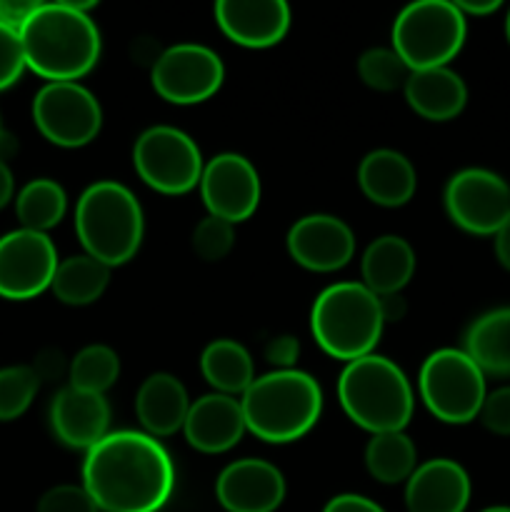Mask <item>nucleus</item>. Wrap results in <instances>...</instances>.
I'll return each mask as SVG.
<instances>
[{"label": "nucleus", "mask_w": 510, "mask_h": 512, "mask_svg": "<svg viewBox=\"0 0 510 512\" xmlns=\"http://www.w3.org/2000/svg\"><path fill=\"white\" fill-rule=\"evenodd\" d=\"M323 512H385L375 500L365 498V495L355 493H343L335 495V498L328 500Z\"/></svg>", "instance_id": "39"}, {"label": "nucleus", "mask_w": 510, "mask_h": 512, "mask_svg": "<svg viewBox=\"0 0 510 512\" xmlns=\"http://www.w3.org/2000/svg\"><path fill=\"white\" fill-rule=\"evenodd\" d=\"M470 503V478L455 460L435 458L420 463L405 485L408 512H465Z\"/></svg>", "instance_id": "20"}, {"label": "nucleus", "mask_w": 510, "mask_h": 512, "mask_svg": "<svg viewBox=\"0 0 510 512\" xmlns=\"http://www.w3.org/2000/svg\"><path fill=\"white\" fill-rule=\"evenodd\" d=\"M25 70L23 45H20V33L15 28L0 23V90L18 83Z\"/></svg>", "instance_id": "35"}, {"label": "nucleus", "mask_w": 510, "mask_h": 512, "mask_svg": "<svg viewBox=\"0 0 510 512\" xmlns=\"http://www.w3.org/2000/svg\"><path fill=\"white\" fill-rule=\"evenodd\" d=\"M200 195L208 215L243 223L258 210L260 175L245 155L220 153L208 160L200 178Z\"/></svg>", "instance_id": "14"}, {"label": "nucleus", "mask_w": 510, "mask_h": 512, "mask_svg": "<svg viewBox=\"0 0 510 512\" xmlns=\"http://www.w3.org/2000/svg\"><path fill=\"white\" fill-rule=\"evenodd\" d=\"M365 465L368 473L383 485L408 483L410 475L418 468V450L408 435L400 433H380L373 435L365 448Z\"/></svg>", "instance_id": "28"}, {"label": "nucleus", "mask_w": 510, "mask_h": 512, "mask_svg": "<svg viewBox=\"0 0 510 512\" xmlns=\"http://www.w3.org/2000/svg\"><path fill=\"white\" fill-rule=\"evenodd\" d=\"M95 3H40L23 23L25 68L48 83H78L100 58V30L88 10Z\"/></svg>", "instance_id": "2"}, {"label": "nucleus", "mask_w": 510, "mask_h": 512, "mask_svg": "<svg viewBox=\"0 0 510 512\" xmlns=\"http://www.w3.org/2000/svg\"><path fill=\"white\" fill-rule=\"evenodd\" d=\"M358 75L368 88L390 93V90L405 88L410 68L393 48H370L360 55Z\"/></svg>", "instance_id": "32"}, {"label": "nucleus", "mask_w": 510, "mask_h": 512, "mask_svg": "<svg viewBox=\"0 0 510 512\" xmlns=\"http://www.w3.org/2000/svg\"><path fill=\"white\" fill-rule=\"evenodd\" d=\"M463 350L485 375H510V308H495L473 320Z\"/></svg>", "instance_id": "25"}, {"label": "nucleus", "mask_w": 510, "mask_h": 512, "mask_svg": "<svg viewBox=\"0 0 510 512\" xmlns=\"http://www.w3.org/2000/svg\"><path fill=\"white\" fill-rule=\"evenodd\" d=\"M338 398L345 415L368 433H400L413 418V388L400 365L383 355H365L343 368Z\"/></svg>", "instance_id": "4"}, {"label": "nucleus", "mask_w": 510, "mask_h": 512, "mask_svg": "<svg viewBox=\"0 0 510 512\" xmlns=\"http://www.w3.org/2000/svg\"><path fill=\"white\" fill-rule=\"evenodd\" d=\"M203 378L223 395H243L255 380V365L248 348L238 340L218 338L205 345L200 355Z\"/></svg>", "instance_id": "26"}, {"label": "nucleus", "mask_w": 510, "mask_h": 512, "mask_svg": "<svg viewBox=\"0 0 510 512\" xmlns=\"http://www.w3.org/2000/svg\"><path fill=\"white\" fill-rule=\"evenodd\" d=\"M445 210L465 233L495 235L510 223V185L485 168H465L445 185Z\"/></svg>", "instance_id": "12"}, {"label": "nucleus", "mask_w": 510, "mask_h": 512, "mask_svg": "<svg viewBox=\"0 0 510 512\" xmlns=\"http://www.w3.org/2000/svg\"><path fill=\"white\" fill-rule=\"evenodd\" d=\"M83 488L100 512H158L175 488L173 458L153 435L115 430L85 453Z\"/></svg>", "instance_id": "1"}, {"label": "nucleus", "mask_w": 510, "mask_h": 512, "mask_svg": "<svg viewBox=\"0 0 510 512\" xmlns=\"http://www.w3.org/2000/svg\"><path fill=\"white\" fill-rule=\"evenodd\" d=\"M108 283V265L95 260L93 255L83 253L60 260L50 290H53V295L60 303L80 308V305H90L95 300H100V295L105 293Z\"/></svg>", "instance_id": "27"}, {"label": "nucleus", "mask_w": 510, "mask_h": 512, "mask_svg": "<svg viewBox=\"0 0 510 512\" xmlns=\"http://www.w3.org/2000/svg\"><path fill=\"white\" fill-rule=\"evenodd\" d=\"M480 512H510V508H508V505H493V508H485Z\"/></svg>", "instance_id": "44"}, {"label": "nucleus", "mask_w": 510, "mask_h": 512, "mask_svg": "<svg viewBox=\"0 0 510 512\" xmlns=\"http://www.w3.org/2000/svg\"><path fill=\"white\" fill-rule=\"evenodd\" d=\"M15 193V178H13V170L8 168L3 158H0V210L13 200Z\"/></svg>", "instance_id": "43"}, {"label": "nucleus", "mask_w": 510, "mask_h": 512, "mask_svg": "<svg viewBox=\"0 0 510 512\" xmlns=\"http://www.w3.org/2000/svg\"><path fill=\"white\" fill-rule=\"evenodd\" d=\"M235 245V225L215 215H205L193 230V250L205 263L228 258Z\"/></svg>", "instance_id": "33"}, {"label": "nucleus", "mask_w": 510, "mask_h": 512, "mask_svg": "<svg viewBox=\"0 0 510 512\" xmlns=\"http://www.w3.org/2000/svg\"><path fill=\"white\" fill-rule=\"evenodd\" d=\"M298 355L300 343L293 335H278V338H270L268 345H265V360H268L275 370H293Z\"/></svg>", "instance_id": "37"}, {"label": "nucleus", "mask_w": 510, "mask_h": 512, "mask_svg": "<svg viewBox=\"0 0 510 512\" xmlns=\"http://www.w3.org/2000/svg\"><path fill=\"white\" fill-rule=\"evenodd\" d=\"M50 428L55 438L73 450L88 453L110 433V405L105 395L63 388L50 403Z\"/></svg>", "instance_id": "18"}, {"label": "nucleus", "mask_w": 510, "mask_h": 512, "mask_svg": "<svg viewBox=\"0 0 510 512\" xmlns=\"http://www.w3.org/2000/svg\"><path fill=\"white\" fill-rule=\"evenodd\" d=\"M58 250L48 233L18 228L0 238V298L30 300L53 285Z\"/></svg>", "instance_id": "13"}, {"label": "nucleus", "mask_w": 510, "mask_h": 512, "mask_svg": "<svg viewBox=\"0 0 510 512\" xmlns=\"http://www.w3.org/2000/svg\"><path fill=\"white\" fill-rule=\"evenodd\" d=\"M245 428L263 443H293L315 428L323 390L305 370H273L253 380L240 395Z\"/></svg>", "instance_id": "3"}, {"label": "nucleus", "mask_w": 510, "mask_h": 512, "mask_svg": "<svg viewBox=\"0 0 510 512\" xmlns=\"http://www.w3.org/2000/svg\"><path fill=\"white\" fill-rule=\"evenodd\" d=\"M478 418L483 420V425L490 433L510 435V385L485 395V403L480 408Z\"/></svg>", "instance_id": "36"}, {"label": "nucleus", "mask_w": 510, "mask_h": 512, "mask_svg": "<svg viewBox=\"0 0 510 512\" xmlns=\"http://www.w3.org/2000/svg\"><path fill=\"white\" fill-rule=\"evenodd\" d=\"M0 135H3V130H0Z\"/></svg>", "instance_id": "46"}, {"label": "nucleus", "mask_w": 510, "mask_h": 512, "mask_svg": "<svg viewBox=\"0 0 510 512\" xmlns=\"http://www.w3.org/2000/svg\"><path fill=\"white\" fill-rule=\"evenodd\" d=\"M415 250L400 235H383L365 248L363 263V285L378 298L395 295L413 280L415 275Z\"/></svg>", "instance_id": "24"}, {"label": "nucleus", "mask_w": 510, "mask_h": 512, "mask_svg": "<svg viewBox=\"0 0 510 512\" xmlns=\"http://www.w3.org/2000/svg\"><path fill=\"white\" fill-rule=\"evenodd\" d=\"M40 388V375L30 365L0 368V423L20 418L33 405Z\"/></svg>", "instance_id": "31"}, {"label": "nucleus", "mask_w": 510, "mask_h": 512, "mask_svg": "<svg viewBox=\"0 0 510 512\" xmlns=\"http://www.w3.org/2000/svg\"><path fill=\"white\" fill-rule=\"evenodd\" d=\"M425 408L448 425H465L485 403V373L465 350L440 348L425 358L418 375Z\"/></svg>", "instance_id": "8"}, {"label": "nucleus", "mask_w": 510, "mask_h": 512, "mask_svg": "<svg viewBox=\"0 0 510 512\" xmlns=\"http://www.w3.org/2000/svg\"><path fill=\"white\" fill-rule=\"evenodd\" d=\"M33 120L45 140L60 148H83L103 128L98 98L80 83H45L33 98Z\"/></svg>", "instance_id": "10"}, {"label": "nucleus", "mask_w": 510, "mask_h": 512, "mask_svg": "<svg viewBox=\"0 0 510 512\" xmlns=\"http://www.w3.org/2000/svg\"><path fill=\"white\" fill-rule=\"evenodd\" d=\"M468 33L465 15L450 0H415L393 23V50L413 70L445 68L460 53Z\"/></svg>", "instance_id": "7"}, {"label": "nucleus", "mask_w": 510, "mask_h": 512, "mask_svg": "<svg viewBox=\"0 0 510 512\" xmlns=\"http://www.w3.org/2000/svg\"><path fill=\"white\" fill-rule=\"evenodd\" d=\"M215 495L228 512H275L285 500V478L268 460L243 458L220 470Z\"/></svg>", "instance_id": "16"}, {"label": "nucleus", "mask_w": 510, "mask_h": 512, "mask_svg": "<svg viewBox=\"0 0 510 512\" xmlns=\"http://www.w3.org/2000/svg\"><path fill=\"white\" fill-rule=\"evenodd\" d=\"M70 388L83 393L105 395L115 385L120 375V358L110 345L93 343L85 345L73 360H70Z\"/></svg>", "instance_id": "30"}, {"label": "nucleus", "mask_w": 510, "mask_h": 512, "mask_svg": "<svg viewBox=\"0 0 510 512\" xmlns=\"http://www.w3.org/2000/svg\"><path fill=\"white\" fill-rule=\"evenodd\" d=\"M358 183L365 198L383 208L410 203L418 188V173L403 153L390 148L370 150L358 168Z\"/></svg>", "instance_id": "22"}, {"label": "nucleus", "mask_w": 510, "mask_h": 512, "mask_svg": "<svg viewBox=\"0 0 510 512\" xmlns=\"http://www.w3.org/2000/svg\"><path fill=\"white\" fill-rule=\"evenodd\" d=\"M215 20L233 43L243 48H270L290 28V5L283 0H218Z\"/></svg>", "instance_id": "17"}, {"label": "nucleus", "mask_w": 510, "mask_h": 512, "mask_svg": "<svg viewBox=\"0 0 510 512\" xmlns=\"http://www.w3.org/2000/svg\"><path fill=\"white\" fill-rule=\"evenodd\" d=\"M38 512H100L83 485H55L40 498Z\"/></svg>", "instance_id": "34"}, {"label": "nucleus", "mask_w": 510, "mask_h": 512, "mask_svg": "<svg viewBox=\"0 0 510 512\" xmlns=\"http://www.w3.org/2000/svg\"><path fill=\"white\" fill-rule=\"evenodd\" d=\"M38 5V0H0V23L20 30Z\"/></svg>", "instance_id": "38"}, {"label": "nucleus", "mask_w": 510, "mask_h": 512, "mask_svg": "<svg viewBox=\"0 0 510 512\" xmlns=\"http://www.w3.org/2000/svg\"><path fill=\"white\" fill-rule=\"evenodd\" d=\"M288 253L300 268L333 273L345 268L355 255V233L345 220L328 213H313L295 220L288 230Z\"/></svg>", "instance_id": "15"}, {"label": "nucleus", "mask_w": 510, "mask_h": 512, "mask_svg": "<svg viewBox=\"0 0 510 512\" xmlns=\"http://www.w3.org/2000/svg\"><path fill=\"white\" fill-rule=\"evenodd\" d=\"M75 233L85 253L108 268L133 260L143 243L145 218L133 190L118 180L88 185L75 205Z\"/></svg>", "instance_id": "5"}, {"label": "nucleus", "mask_w": 510, "mask_h": 512, "mask_svg": "<svg viewBox=\"0 0 510 512\" xmlns=\"http://www.w3.org/2000/svg\"><path fill=\"white\" fill-rule=\"evenodd\" d=\"M133 165L145 185L165 195L190 193L205 168L198 143L173 125L143 130L133 145Z\"/></svg>", "instance_id": "9"}, {"label": "nucleus", "mask_w": 510, "mask_h": 512, "mask_svg": "<svg viewBox=\"0 0 510 512\" xmlns=\"http://www.w3.org/2000/svg\"><path fill=\"white\" fill-rule=\"evenodd\" d=\"M65 210H68V195L58 180L50 178L30 180L15 198L20 225L35 233H48L50 228H55L65 218Z\"/></svg>", "instance_id": "29"}, {"label": "nucleus", "mask_w": 510, "mask_h": 512, "mask_svg": "<svg viewBox=\"0 0 510 512\" xmlns=\"http://www.w3.org/2000/svg\"><path fill=\"white\" fill-rule=\"evenodd\" d=\"M245 415L240 400L233 395L210 393L190 403L188 418H185L183 433L185 440L195 450L208 455L225 453L235 448L245 435Z\"/></svg>", "instance_id": "19"}, {"label": "nucleus", "mask_w": 510, "mask_h": 512, "mask_svg": "<svg viewBox=\"0 0 510 512\" xmlns=\"http://www.w3.org/2000/svg\"><path fill=\"white\" fill-rule=\"evenodd\" d=\"M383 328L380 298L363 283L328 285L310 310V333L315 343L330 358L345 363L373 353Z\"/></svg>", "instance_id": "6"}, {"label": "nucleus", "mask_w": 510, "mask_h": 512, "mask_svg": "<svg viewBox=\"0 0 510 512\" xmlns=\"http://www.w3.org/2000/svg\"><path fill=\"white\" fill-rule=\"evenodd\" d=\"M380 310H383L385 323H390V320H400L405 315L403 295L395 293V295H385V298H380Z\"/></svg>", "instance_id": "41"}, {"label": "nucleus", "mask_w": 510, "mask_h": 512, "mask_svg": "<svg viewBox=\"0 0 510 512\" xmlns=\"http://www.w3.org/2000/svg\"><path fill=\"white\" fill-rule=\"evenodd\" d=\"M405 100L410 108L425 120H453L455 115L463 113L468 103V88L463 78L455 70L445 68H428L413 70L405 83Z\"/></svg>", "instance_id": "23"}, {"label": "nucleus", "mask_w": 510, "mask_h": 512, "mask_svg": "<svg viewBox=\"0 0 510 512\" xmlns=\"http://www.w3.org/2000/svg\"><path fill=\"white\" fill-rule=\"evenodd\" d=\"M505 35H508V43H510V10H508V18H505Z\"/></svg>", "instance_id": "45"}, {"label": "nucleus", "mask_w": 510, "mask_h": 512, "mask_svg": "<svg viewBox=\"0 0 510 512\" xmlns=\"http://www.w3.org/2000/svg\"><path fill=\"white\" fill-rule=\"evenodd\" d=\"M188 410V390L170 373L148 375L135 393V415L143 425V433L153 438H168L183 430Z\"/></svg>", "instance_id": "21"}, {"label": "nucleus", "mask_w": 510, "mask_h": 512, "mask_svg": "<svg viewBox=\"0 0 510 512\" xmlns=\"http://www.w3.org/2000/svg\"><path fill=\"white\" fill-rule=\"evenodd\" d=\"M495 258L505 270H510V223L495 233Z\"/></svg>", "instance_id": "42"}, {"label": "nucleus", "mask_w": 510, "mask_h": 512, "mask_svg": "<svg viewBox=\"0 0 510 512\" xmlns=\"http://www.w3.org/2000/svg\"><path fill=\"white\" fill-rule=\"evenodd\" d=\"M455 5L463 15H490L500 8V0H458Z\"/></svg>", "instance_id": "40"}, {"label": "nucleus", "mask_w": 510, "mask_h": 512, "mask_svg": "<svg viewBox=\"0 0 510 512\" xmlns=\"http://www.w3.org/2000/svg\"><path fill=\"white\" fill-rule=\"evenodd\" d=\"M155 93L173 105H195L220 90L225 65L213 48L203 43H175L160 50L150 68Z\"/></svg>", "instance_id": "11"}]
</instances>
